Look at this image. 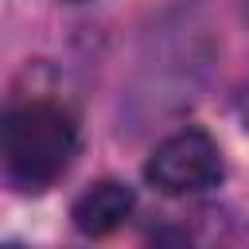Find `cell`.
Listing matches in <instances>:
<instances>
[{
    "label": "cell",
    "mask_w": 249,
    "mask_h": 249,
    "mask_svg": "<svg viewBox=\"0 0 249 249\" xmlns=\"http://www.w3.org/2000/svg\"><path fill=\"white\" fill-rule=\"evenodd\" d=\"M132 206H136L132 187H124L117 179H101V183H93V187H86L78 195L70 218L86 237H105L132 214Z\"/></svg>",
    "instance_id": "3"
},
{
    "label": "cell",
    "mask_w": 249,
    "mask_h": 249,
    "mask_svg": "<svg viewBox=\"0 0 249 249\" xmlns=\"http://www.w3.org/2000/svg\"><path fill=\"white\" fill-rule=\"evenodd\" d=\"M70 4H82V0H70Z\"/></svg>",
    "instance_id": "4"
},
{
    "label": "cell",
    "mask_w": 249,
    "mask_h": 249,
    "mask_svg": "<svg viewBox=\"0 0 249 249\" xmlns=\"http://www.w3.org/2000/svg\"><path fill=\"white\" fill-rule=\"evenodd\" d=\"M222 152L202 128H183L156 144L144 163V179L163 195H195L222 183Z\"/></svg>",
    "instance_id": "2"
},
{
    "label": "cell",
    "mask_w": 249,
    "mask_h": 249,
    "mask_svg": "<svg viewBox=\"0 0 249 249\" xmlns=\"http://www.w3.org/2000/svg\"><path fill=\"white\" fill-rule=\"evenodd\" d=\"M78 152V128L51 101H23L0 117V160L23 191L51 187Z\"/></svg>",
    "instance_id": "1"
}]
</instances>
